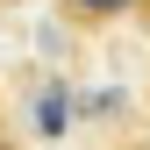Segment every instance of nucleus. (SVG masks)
Segmentation results:
<instances>
[{"label": "nucleus", "instance_id": "1", "mask_svg": "<svg viewBox=\"0 0 150 150\" xmlns=\"http://www.w3.org/2000/svg\"><path fill=\"white\" fill-rule=\"evenodd\" d=\"M129 7H143V0H64V14H79V22H115Z\"/></svg>", "mask_w": 150, "mask_h": 150}, {"label": "nucleus", "instance_id": "2", "mask_svg": "<svg viewBox=\"0 0 150 150\" xmlns=\"http://www.w3.org/2000/svg\"><path fill=\"white\" fill-rule=\"evenodd\" d=\"M36 129H50V136L64 129V93H43V107H36Z\"/></svg>", "mask_w": 150, "mask_h": 150}, {"label": "nucleus", "instance_id": "3", "mask_svg": "<svg viewBox=\"0 0 150 150\" xmlns=\"http://www.w3.org/2000/svg\"><path fill=\"white\" fill-rule=\"evenodd\" d=\"M0 150H7V143H0Z\"/></svg>", "mask_w": 150, "mask_h": 150}]
</instances>
